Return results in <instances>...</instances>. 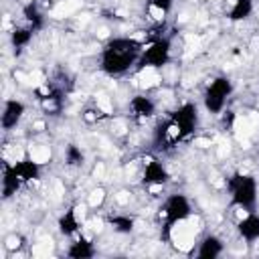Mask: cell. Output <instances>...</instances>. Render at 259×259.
Instances as JSON below:
<instances>
[{
    "mask_svg": "<svg viewBox=\"0 0 259 259\" xmlns=\"http://www.w3.org/2000/svg\"><path fill=\"white\" fill-rule=\"evenodd\" d=\"M132 109H134L136 115H140V117H148V115H152L154 105H152V101L146 99V97H134V99H132Z\"/></svg>",
    "mask_w": 259,
    "mask_h": 259,
    "instance_id": "9c48e42d",
    "label": "cell"
},
{
    "mask_svg": "<svg viewBox=\"0 0 259 259\" xmlns=\"http://www.w3.org/2000/svg\"><path fill=\"white\" fill-rule=\"evenodd\" d=\"M103 198H105V190L103 188H95V190H91V194H89V206H99L101 202H103Z\"/></svg>",
    "mask_w": 259,
    "mask_h": 259,
    "instance_id": "4fadbf2b",
    "label": "cell"
},
{
    "mask_svg": "<svg viewBox=\"0 0 259 259\" xmlns=\"http://www.w3.org/2000/svg\"><path fill=\"white\" fill-rule=\"evenodd\" d=\"M138 55V45L134 40H115L107 47L103 67L109 73H121L125 71Z\"/></svg>",
    "mask_w": 259,
    "mask_h": 259,
    "instance_id": "6da1fadb",
    "label": "cell"
},
{
    "mask_svg": "<svg viewBox=\"0 0 259 259\" xmlns=\"http://www.w3.org/2000/svg\"><path fill=\"white\" fill-rule=\"evenodd\" d=\"M103 174H105V166L101 162H97V166L93 168V178H103Z\"/></svg>",
    "mask_w": 259,
    "mask_h": 259,
    "instance_id": "2e32d148",
    "label": "cell"
},
{
    "mask_svg": "<svg viewBox=\"0 0 259 259\" xmlns=\"http://www.w3.org/2000/svg\"><path fill=\"white\" fill-rule=\"evenodd\" d=\"M26 154H28V160H32L38 166L49 164V160H51V148L47 144H30L26 148Z\"/></svg>",
    "mask_w": 259,
    "mask_h": 259,
    "instance_id": "52a82bcc",
    "label": "cell"
},
{
    "mask_svg": "<svg viewBox=\"0 0 259 259\" xmlns=\"http://www.w3.org/2000/svg\"><path fill=\"white\" fill-rule=\"evenodd\" d=\"M233 192H235V200L241 204H249L255 198V184L251 182L249 176L239 174L235 184H233Z\"/></svg>",
    "mask_w": 259,
    "mask_h": 259,
    "instance_id": "277c9868",
    "label": "cell"
},
{
    "mask_svg": "<svg viewBox=\"0 0 259 259\" xmlns=\"http://www.w3.org/2000/svg\"><path fill=\"white\" fill-rule=\"evenodd\" d=\"M229 89H231V85H229L227 79L212 81L210 87H208V93H206V107L210 111H219L225 103V97L229 95Z\"/></svg>",
    "mask_w": 259,
    "mask_h": 259,
    "instance_id": "3957f363",
    "label": "cell"
},
{
    "mask_svg": "<svg viewBox=\"0 0 259 259\" xmlns=\"http://www.w3.org/2000/svg\"><path fill=\"white\" fill-rule=\"evenodd\" d=\"M192 146H196V148H210L212 146V140L210 138H194L192 140Z\"/></svg>",
    "mask_w": 259,
    "mask_h": 259,
    "instance_id": "9a60e30c",
    "label": "cell"
},
{
    "mask_svg": "<svg viewBox=\"0 0 259 259\" xmlns=\"http://www.w3.org/2000/svg\"><path fill=\"white\" fill-rule=\"evenodd\" d=\"M4 247H6L8 251H14V249H18V247H20V237H18V235H8V237H6V243H4Z\"/></svg>",
    "mask_w": 259,
    "mask_h": 259,
    "instance_id": "5bb4252c",
    "label": "cell"
},
{
    "mask_svg": "<svg viewBox=\"0 0 259 259\" xmlns=\"http://www.w3.org/2000/svg\"><path fill=\"white\" fill-rule=\"evenodd\" d=\"M51 251H53V241H51L49 237H45V239L36 241V243L32 245V249H30L32 257H47Z\"/></svg>",
    "mask_w": 259,
    "mask_h": 259,
    "instance_id": "8fae6325",
    "label": "cell"
},
{
    "mask_svg": "<svg viewBox=\"0 0 259 259\" xmlns=\"http://www.w3.org/2000/svg\"><path fill=\"white\" fill-rule=\"evenodd\" d=\"M79 8H81V0H59L55 4V8L51 10V16L53 18H65V16L75 14Z\"/></svg>",
    "mask_w": 259,
    "mask_h": 259,
    "instance_id": "ba28073f",
    "label": "cell"
},
{
    "mask_svg": "<svg viewBox=\"0 0 259 259\" xmlns=\"http://www.w3.org/2000/svg\"><path fill=\"white\" fill-rule=\"evenodd\" d=\"M241 233H243L247 239L259 237V219H257V217H247V219H243V223H241Z\"/></svg>",
    "mask_w": 259,
    "mask_h": 259,
    "instance_id": "30bf717a",
    "label": "cell"
},
{
    "mask_svg": "<svg viewBox=\"0 0 259 259\" xmlns=\"http://www.w3.org/2000/svg\"><path fill=\"white\" fill-rule=\"evenodd\" d=\"M95 101H97V109L101 113H105V115H111L113 113V103H111V99L105 93H97L95 95Z\"/></svg>",
    "mask_w": 259,
    "mask_h": 259,
    "instance_id": "7c38bea8",
    "label": "cell"
},
{
    "mask_svg": "<svg viewBox=\"0 0 259 259\" xmlns=\"http://www.w3.org/2000/svg\"><path fill=\"white\" fill-rule=\"evenodd\" d=\"M136 81H138V85H140L142 89H152V87H158L164 79H162V73L158 71V67H154V65H144V67L140 69Z\"/></svg>",
    "mask_w": 259,
    "mask_h": 259,
    "instance_id": "8992f818",
    "label": "cell"
},
{
    "mask_svg": "<svg viewBox=\"0 0 259 259\" xmlns=\"http://www.w3.org/2000/svg\"><path fill=\"white\" fill-rule=\"evenodd\" d=\"M22 113H24V105L18 99H8L4 103V113H2V125H4V130L8 132V130L16 127V123L22 117Z\"/></svg>",
    "mask_w": 259,
    "mask_h": 259,
    "instance_id": "5b68a950",
    "label": "cell"
},
{
    "mask_svg": "<svg viewBox=\"0 0 259 259\" xmlns=\"http://www.w3.org/2000/svg\"><path fill=\"white\" fill-rule=\"evenodd\" d=\"M196 231L198 227H194V219L186 221V219H178L172 229H170V239L174 243V247L178 251H190L194 247V239H196Z\"/></svg>",
    "mask_w": 259,
    "mask_h": 259,
    "instance_id": "7a4b0ae2",
    "label": "cell"
}]
</instances>
